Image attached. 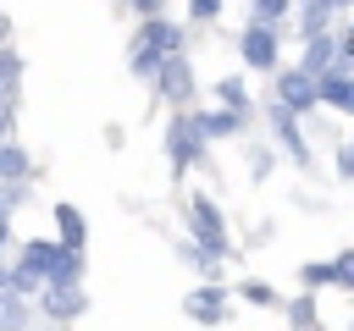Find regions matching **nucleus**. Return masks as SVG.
<instances>
[{
	"mask_svg": "<svg viewBox=\"0 0 354 331\" xmlns=\"http://www.w3.org/2000/svg\"><path fill=\"white\" fill-rule=\"evenodd\" d=\"M177 50H183V28H177V22H166V17H149V22L138 28V39H133L127 66H133L138 77H155V72H160V61H166V55H177Z\"/></svg>",
	"mask_w": 354,
	"mask_h": 331,
	"instance_id": "obj_1",
	"label": "nucleus"
},
{
	"mask_svg": "<svg viewBox=\"0 0 354 331\" xmlns=\"http://www.w3.org/2000/svg\"><path fill=\"white\" fill-rule=\"evenodd\" d=\"M22 270H33L44 287H50V281H66V287H77L83 254H66L61 243H44V237H33V243L22 248Z\"/></svg>",
	"mask_w": 354,
	"mask_h": 331,
	"instance_id": "obj_2",
	"label": "nucleus"
},
{
	"mask_svg": "<svg viewBox=\"0 0 354 331\" xmlns=\"http://www.w3.org/2000/svg\"><path fill=\"white\" fill-rule=\"evenodd\" d=\"M155 83H160V94H166L171 105H188V99H194V72H188L183 55H166L160 72H155Z\"/></svg>",
	"mask_w": 354,
	"mask_h": 331,
	"instance_id": "obj_3",
	"label": "nucleus"
},
{
	"mask_svg": "<svg viewBox=\"0 0 354 331\" xmlns=\"http://www.w3.org/2000/svg\"><path fill=\"white\" fill-rule=\"evenodd\" d=\"M199 149H205V138L194 132V116H177V121L166 127V154H171V166L183 171V166H188Z\"/></svg>",
	"mask_w": 354,
	"mask_h": 331,
	"instance_id": "obj_4",
	"label": "nucleus"
},
{
	"mask_svg": "<svg viewBox=\"0 0 354 331\" xmlns=\"http://www.w3.org/2000/svg\"><path fill=\"white\" fill-rule=\"evenodd\" d=\"M188 210H194V237L205 243V254H227V232H221L216 204H210V199H194Z\"/></svg>",
	"mask_w": 354,
	"mask_h": 331,
	"instance_id": "obj_5",
	"label": "nucleus"
},
{
	"mask_svg": "<svg viewBox=\"0 0 354 331\" xmlns=\"http://www.w3.org/2000/svg\"><path fill=\"white\" fill-rule=\"evenodd\" d=\"M277 94H282L277 105H282L288 116H299V110L315 105V77H304V72H282V77H277Z\"/></svg>",
	"mask_w": 354,
	"mask_h": 331,
	"instance_id": "obj_6",
	"label": "nucleus"
},
{
	"mask_svg": "<svg viewBox=\"0 0 354 331\" xmlns=\"http://www.w3.org/2000/svg\"><path fill=\"white\" fill-rule=\"evenodd\" d=\"M183 314L199 320V325H216V320H227V292L221 287H199V292L183 298Z\"/></svg>",
	"mask_w": 354,
	"mask_h": 331,
	"instance_id": "obj_7",
	"label": "nucleus"
},
{
	"mask_svg": "<svg viewBox=\"0 0 354 331\" xmlns=\"http://www.w3.org/2000/svg\"><path fill=\"white\" fill-rule=\"evenodd\" d=\"M243 61H249L254 72H271V66H277V33L254 22V28L243 33Z\"/></svg>",
	"mask_w": 354,
	"mask_h": 331,
	"instance_id": "obj_8",
	"label": "nucleus"
},
{
	"mask_svg": "<svg viewBox=\"0 0 354 331\" xmlns=\"http://www.w3.org/2000/svg\"><path fill=\"white\" fill-rule=\"evenodd\" d=\"M44 314H55V320H72V314H83V287L50 281V287H44Z\"/></svg>",
	"mask_w": 354,
	"mask_h": 331,
	"instance_id": "obj_9",
	"label": "nucleus"
},
{
	"mask_svg": "<svg viewBox=\"0 0 354 331\" xmlns=\"http://www.w3.org/2000/svg\"><path fill=\"white\" fill-rule=\"evenodd\" d=\"M332 61H337V44H332L326 33L304 39V61H299V72H304V77H321V72H332Z\"/></svg>",
	"mask_w": 354,
	"mask_h": 331,
	"instance_id": "obj_10",
	"label": "nucleus"
},
{
	"mask_svg": "<svg viewBox=\"0 0 354 331\" xmlns=\"http://www.w3.org/2000/svg\"><path fill=\"white\" fill-rule=\"evenodd\" d=\"M55 226H61V248H66V254H83L88 226H83V215H77L72 204H55Z\"/></svg>",
	"mask_w": 354,
	"mask_h": 331,
	"instance_id": "obj_11",
	"label": "nucleus"
},
{
	"mask_svg": "<svg viewBox=\"0 0 354 331\" xmlns=\"http://www.w3.org/2000/svg\"><path fill=\"white\" fill-rule=\"evenodd\" d=\"M315 99H326L332 110H348L354 116V77H321L315 83Z\"/></svg>",
	"mask_w": 354,
	"mask_h": 331,
	"instance_id": "obj_12",
	"label": "nucleus"
},
{
	"mask_svg": "<svg viewBox=\"0 0 354 331\" xmlns=\"http://www.w3.org/2000/svg\"><path fill=\"white\" fill-rule=\"evenodd\" d=\"M238 121H243V116H232V110H205V116H194V132H199V138H232Z\"/></svg>",
	"mask_w": 354,
	"mask_h": 331,
	"instance_id": "obj_13",
	"label": "nucleus"
},
{
	"mask_svg": "<svg viewBox=\"0 0 354 331\" xmlns=\"http://www.w3.org/2000/svg\"><path fill=\"white\" fill-rule=\"evenodd\" d=\"M271 121H277V132H282V143H288V154H293L299 166H310V149H304V138H299V127H293V116H288L282 105H271Z\"/></svg>",
	"mask_w": 354,
	"mask_h": 331,
	"instance_id": "obj_14",
	"label": "nucleus"
},
{
	"mask_svg": "<svg viewBox=\"0 0 354 331\" xmlns=\"http://www.w3.org/2000/svg\"><path fill=\"white\" fill-rule=\"evenodd\" d=\"M28 177V154L17 143H0V182H22Z\"/></svg>",
	"mask_w": 354,
	"mask_h": 331,
	"instance_id": "obj_15",
	"label": "nucleus"
},
{
	"mask_svg": "<svg viewBox=\"0 0 354 331\" xmlns=\"http://www.w3.org/2000/svg\"><path fill=\"white\" fill-rule=\"evenodd\" d=\"M22 320H28V303L17 292H0V331H22Z\"/></svg>",
	"mask_w": 354,
	"mask_h": 331,
	"instance_id": "obj_16",
	"label": "nucleus"
},
{
	"mask_svg": "<svg viewBox=\"0 0 354 331\" xmlns=\"http://www.w3.org/2000/svg\"><path fill=\"white\" fill-rule=\"evenodd\" d=\"M216 94H221V105H227L232 116H243V105H249V94H243V83H238V77H227V83H221Z\"/></svg>",
	"mask_w": 354,
	"mask_h": 331,
	"instance_id": "obj_17",
	"label": "nucleus"
},
{
	"mask_svg": "<svg viewBox=\"0 0 354 331\" xmlns=\"http://www.w3.org/2000/svg\"><path fill=\"white\" fill-rule=\"evenodd\" d=\"M326 11H332L326 0H310V11H304V39H315V33L326 28Z\"/></svg>",
	"mask_w": 354,
	"mask_h": 331,
	"instance_id": "obj_18",
	"label": "nucleus"
},
{
	"mask_svg": "<svg viewBox=\"0 0 354 331\" xmlns=\"http://www.w3.org/2000/svg\"><path fill=\"white\" fill-rule=\"evenodd\" d=\"M288 320H293V331H310V325H315V298H299V303L288 309Z\"/></svg>",
	"mask_w": 354,
	"mask_h": 331,
	"instance_id": "obj_19",
	"label": "nucleus"
},
{
	"mask_svg": "<svg viewBox=\"0 0 354 331\" xmlns=\"http://www.w3.org/2000/svg\"><path fill=\"white\" fill-rule=\"evenodd\" d=\"M17 72H22V61H17L11 50H0V94H11V83H17Z\"/></svg>",
	"mask_w": 354,
	"mask_h": 331,
	"instance_id": "obj_20",
	"label": "nucleus"
},
{
	"mask_svg": "<svg viewBox=\"0 0 354 331\" xmlns=\"http://www.w3.org/2000/svg\"><path fill=\"white\" fill-rule=\"evenodd\" d=\"M282 11H288V0H254V17H260V28H271Z\"/></svg>",
	"mask_w": 354,
	"mask_h": 331,
	"instance_id": "obj_21",
	"label": "nucleus"
},
{
	"mask_svg": "<svg viewBox=\"0 0 354 331\" xmlns=\"http://www.w3.org/2000/svg\"><path fill=\"white\" fill-rule=\"evenodd\" d=\"M332 281H337V287H354V248H348L343 259H332Z\"/></svg>",
	"mask_w": 354,
	"mask_h": 331,
	"instance_id": "obj_22",
	"label": "nucleus"
},
{
	"mask_svg": "<svg viewBox=\"0 0 354 331\" xmlns=\"http://www.w3.org/2000/svg\"><path fill=\"white\" fill-rule=\"evenodd\" d=\"M299 276H304V287H326V281H332V265H321V259H315V265H304Z\"/></svg>",
	"mask_w": 354,
	"mask_h": 331,
	"instance_id": "obj_23",
	"label": "nucleus"
},
{
	"mask_svg": "<svg viewBox=\"0 0 354 331\" xmlns=\"http://www.w3.org/2000/svg\"><path fill=\"white\" fill-rule=\"evenodd\" d=\"M243 298H249V303H277V292H271L266 281H249V287H243Z\"/></svg>",
	"mask_w": 354,
	"mask_h": 331,
	"instance_id": "obj_24",
	"label": "nucleus"
},
{
	"mask_svg": "<svg viewBox=\"0 0 354 331\" xmlns=\"http://www.w3.org/2000/svg\"><path fill=\"white\" fill-rule=\"evenodd\" d=\"M188 11H194V17H205V22H210V17H216V11H221V0H188Z\"/></svg>",
	"mask_w": 354,
	"mask_h": 331,
	"instance_id": "obj_25",
	"label": "nucleus"
},
{
	"mask_svg": "<svg viewBox=\"0 0 354 331\" xmlns=\"http://www.w3.org/2000/svg\"><path fill=\"white\" fill-rule=\"evenodd\" d=\"M337 171H343V177H354V149H343V154H337Z\"/></svg>",
	"mask_w": 354,
	"mask_h": 331,
	"instance_id": "obj_26",
	"label": "nucleus"
},
{
	"mask_svg": "<svg viewBox=\"0 0 354 331\" xmlns=\"http://www.w3.org/2000/svg\"><path fill=\"white\" fill-rule=\"evenodd\" d=\"M127 6H133V11H138V17H144V22H149V17H155V0H127Z\"/></svg>",
	"mask_w": 354,
	"mask_h": 331,
	"instance_id": "obj_27",
	"label": "nucleus"
},
{
	"mask_svg": "<svg viewBox=\"0 0 354 331\" xmlns=\"http://www.w3.org/2000/svg\"><path fill=\"white\" fill-rule=\"evenodd\" d=\"M6 237H11V215L0 210V243H6Z\"/></svg>",
	"mask_w": 354,
	"mask_h": 331,
	"instance_id": "obj_28",
	"label": "nucleus"
},
{
	"mask_svg": "<svg viewBox=\"0 0 354 331\" xmlns=\"http://www.w3.org/2000/svg\"><path fill=\"white\" fill-rule=\"evenodd\" d=\"M0 292H6V265H0Z\"/></svg>",
	"mask_w": 354,
	"mask_h": 331,
	"instance_id": "obj_29",
	"label": "nucleus"
},
{
	"mask_svg": "<svg viewBox=\"0 0 354 331\" xmlns=\"http://www.w3.org/2000/svg\"><path fill=\"white\" fill-rule=\"evenodd\" d=\"M0 39H6V17H0Z\"/></svg>",
	"mask_w": 354,
	"mask_h": 331,
	"instance_id": "obj_30",
	"label": "nucleus"
},
{
	"mask_svg": "<svg viewBox=\"0 0 354 331\" xmlns=\"http://www.w3.org/2000/svg\"><path fill=\"white\" fill-rule=\"evenodd\" d=\"M326 6H337V0H326Z\"/></svg>",
	"mask_w": 354,
	"mask_h": 331,
	"instance_id": "obj_31",
	"label": "nucleus"
}]
</instances>
